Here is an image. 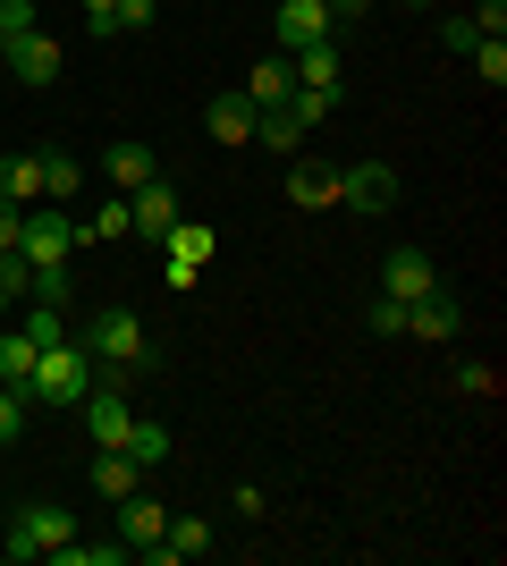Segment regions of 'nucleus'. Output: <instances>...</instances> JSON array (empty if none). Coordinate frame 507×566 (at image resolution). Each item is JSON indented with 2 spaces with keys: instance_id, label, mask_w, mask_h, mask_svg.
I'll use <instances>...</instances> for the list:
<instances>
[{
  "instance_id": "1",
  "label": "nucleus",
  "mask_w": 507,
  "mask_h": 566,
  "mask_svg": "<svg viewBox=\"0 0 507 566\" xmlns=\"http://www.w3.org/2000/svg\"><path fill=\"white\" fill-rule=\"evenodd\" d=\"M85 380H94V355H85V338H51L43 355H34V380H25V406H76L85 398Z\"/></svg>"
},
{
  "instance_id": "2",
  "label": "nucleus",
  "mask_w": 507,
  "mask_h": 566,
  "mask_svg": "<svg viewBox=\"0 0 507 566\" xmlns=\"http://www.w3.org/2000/svg\"><path fill=\"white\" fill-rule=\"evenodd\" d=\"M68 542H76V507H60V499H25L9 516V558H60Z\"/></svg>"
},
{
  "instance_id": "3",
  "label": "nucleus",
  "mask_w": 507,
  "mask_h": 566,
  "mask_svg": "<svg viewBox=\"0 0 507 566\" xmlns=\"http://www.w3.org/2000/svg\"><path fill=\"white\" fill-rule=\"evenodd\" d=\"M18 254L34 262V271H68V254H76V220L60 212V203H25V220H18Z\"/></svg>"
},
{
  "instance_id": "4",
  "label": "nucleus",
  "mask_w": 507,
  "mask_h": 566,
  "mask_svg": "<svg viewBox=\"0 0 507 566\" xmlns=\"http://www.w3.org/2000/svg\"><path fill=\"white\" fill-rule=\"evenodd\" d=\"M85 355H94V364H145L152 373V338L127 305H102L94 322H85Z\"/></svg>"
},
{
  "instance_id": "5",
  "label": "nucleus",
  "mask_w": 507,
  "mask_h": 566,
  "mask_svg": "<svg viewBox=\"0 0 507 566\" xmlns=\"http://www.w3.org/2000/svg\"><path fill=\"white\" fill-rule=\"evenodd\" d=\"M338 203H347V212H398V169L389 161H347L338 169Z\"/></svg>"
},
{
  "instance_id": "6",
  "label": "nucleus",
  "mask_w": 507,
  "mask_h": 566,
  "mask_svg": "<svg viewBox=\"0 0 507 566\" xmlns=\"http://www.w3.org/2000/svg\"><path fill=\"white\" fill-rule=\"evenodd\" d=\"M110 507H119V542L136 549V558L169 566V558H161V533H169V507H161V499H145V491H127V499H110Z\"/></svg>"
},
{
  "instance_id": "7",
  "label": "nucleus",
  "mask_w": 507,
  "mask_h": 566,
  "mask_svg": "<svg viewBox=\"0 0 507 566\" xmlns=\"http://www.w3.org/2000/svg\"><path fill=\"white\" fill-rule=\"evenodd\" d=\"M178 187H169V178H145V187H127V229L145 237V245H161L169 229H178Z\"/></svg>"
},
{
  "instance_id": "8",
  "label": "nucleus",
  "mask_w": 507,
  "mask_h": 566,
  "mask_svg": "<svg viewBox=\"0 0 507 566\" xmlns=\"http://www.w3.org/2000/svg\"><path fill=\"white\" fill-rule=\"evenodd\" d=\"M161 254H169V271H161V280H169V287H194V280H203V262L220 254V237L203 229V220H178V229L161 237Z\"/></svg>"
},
{
  "instance_id": "9",
  "label": "nucleus",
  "mask_w": 507,
  "mask_h": 566,
  "mask_svg": "<svg viewBox=\"0 0 507 566\" xmlns=\"http://www.w3.org/2000/svg\"><path fill=\"white\" fill-rule=\"evenodd\" d=\"M457 331H465V305L448 296V287H432V296H414V305H406V338H423V347H448Z\"/></svg>"
},
{
  "instance_id": "10",
  "label": "nucleus",
  "mask_w": 507,
  "mask_h": 566,
  "mask_svg": "<svg viewBox=\"0 0 507 566\" xmlns=\"http://www.w3.org/2000/svg\"><path fill=\"white\" fill-rule=\"evenodd\" d=\"M432 287H440V271H432V254H423V245H398V254L381 262V296H398V305L432 296Z\"/></svg>"
},
{
  "instance_id": "11",
  "label": "nucleus",
  "mask_w": 507,
  "mask_h": 566,
  "mask_svg": "<svg viewBox=\"0 0 507 566\" xmlns=\"http://www.w3.org/2000/svg\"><path fill=\"white\" fill-rule=\"evenodd\" d=\"M0 60H9V76H18V85H51V76H60V34H43V25H34V34H18Z\"/></svg>"
},
{
  "instance_id": "12",
  "label": "nucleus",
  "mask_w": 507,
  "mask_h": 566,
  "mask_svg": "<svg viewBox=\"0 0 507 566\" xmlns=\"http://www.w3.org/2000/svg\"><path fill=\"white\" fill-rule=\"evenodd\" d=\"M245 102H254V111H279V102L296 94V69H288V51H271V60H254V69H245V85H237Z\"/></svg>"
},
{
  "instance_id": "13",
  "label": "nucleus",
  "mask_w": 507,
  "mask_h": 566,
  "mask_svg": "<svg viewBox=\"0 0 507 566\" xmlns=\"http://www.w3.org/2000/svg\"><path fill=\"white\" fill-rule=\"evenodd\" d=\"M288 69H296V85H314V94H338V69H347V51H338V34H321V43L296 51Z\"/></svg>"
},
{
  "instance_id": "14",
  "label": "nucleus",
  "mask_w": 507,
  "mask_h": 566,
  "mask_svg": "<svg viewBox=\"0 0 507 566\" xmlns=\"http://www.w3.org/2000/svg\"><path fill=\"white\" fill-rule=\"evenodd\" d=\"M102 178H110V187H145V178H161V169H152V144H136V136H119L110 144V153H102Z\"/></svg>"
},
{
  "instance_id": "15",
  "label": "nucleus",
  "mask_w": 507,
  "mask_h": 566,
  "mask_svg": "<svg viewBox=\"0 0 507 566\" xmlns=\"http://www.w3.org/2000/svg\"><path fill=\"white\" fill-rule=\"evenodd\" d=\"M330 34V18H321V0H279V51H305V43H321Z\"/></svg>"
},
{
  "instance_id": "16",
  "label": "nucleus",
  "mask_w": 507,
  "mask_h": 566,
  "mask_svg": "<svg viewBox=\"0 0 507 566\" xmlns=\"http://www.w3.org/2000/svg\"><path fill=\"white\" fill-rule=\"evenodd\" d=\"M288 203H296V212H330V203H338V169L296 161V169H288Z\"/></svg>"
},
{
  "instance_id": "17",
  "label": "nucleus",
  "mask_w": 507,
  "mask_h": 566,
  "mask_svg": "<svg viewBox=\"0 0 507 566\" xmlns=\"http://www.w3.org/2000/svg\"><path fill=\"white\" fill-rule=\"evenodd\" d=\"M254 118H263V111H254V102H245V94H212V111H203V127H212L220 144H254Z\"/></svg>"
},
{
  "instance_id": "18",
  "label": "nucleus",
  "mask_w": 507,
  "mask_h": 566,
  "mask_svg": "<svg viewBox=\"0 0 507 566\" xmlns=\"http://www.w3.org/2000/svg\"><path fill=\"white\" fill-rule=\"evenodd\" d=\"M94 491L102 499H127V491H145V465L127 449H94Z\"/></svg>"
},
{
  "instance_id": "19",
  "label": "nucleus",
  "mask_w": 507,
  "mask_h": 566,
  "mask_svg": "<svg viewBox=\"0 0 507 566\" xmlns=\"http://www.w3.org/2000/svg\"><path fill=\"white\" fill-rule=\"evenodd\" d=\"M0 195L9 203H43V153H0Z\"/></svg>"
},
{
  "instance_id": "20",
  "label": "nucleus",
  "mask_w": 507,
  "mask_h": 566,
  "mask_svg": "<svg viewBox=\"0 0 507 566\" xmlns=\"http://www.w3.org/2000/svg\"><path fill=\"white\" fill-rule=\"evenodd\" d=\"M34 355H43V347H34V338H25V331H9V322H0V380H9L18 398H25V380H34Z\"/></svg>"
},
{
  "instance_id": "21",
  "label": "nucleus",
  "mask_w": 507,
  "mask_h": 566,
  "mask_svg": "<svg viewBox=\"0 0 507 566\" xmlns=\"http://www.w3.org/2000/svg\"><path fill=\"white\" fill-rule=\"evenodd\" d=\"M85 195V161L76 153H43V203H76Z\"/></svg>"
},
{
  "instance_id": "22",
  "label": "nucleus",
  "mask_w": 507,
  "mask_h": 566,
  "mask_svg": "<svg viewBox=\"0 0 507 566\" xmlns=\"http://www.w3.org/2000/svg\"><path fill=\"white\" fill-rule=\"evenodd\" d=\"M203 549H212V524H203V516H169L161 558H203Z\"/></svg>"
},
{
  "instance_id": "23",
  "label": "nucleus",
  "mask_w": 507,
  "mask_h": 566,
  "mask_svg": "<svg viewBox=\"0 0 507 566\" xmlns=\"http://www.w3.org/2000/svg\"><path fill=\"white\" fill-rule=\"evenodd\" d=\"M279 111H288V127H296V136H314L321 118H330V111H338V94H314V85H296V94H288V102H279Z\"/></svg>"
},
{
  "instance_id": "24",
  "label": "nucleus",
  "mask_w": 507,
  "mask_h": 566,
  "mask_svg": "<svg viewBox=\"0 0 507 566\" xmlns=\"http://www.w3.org/2000/svg\"><path fill=\"white\" fill-rule=\"evenodd\" d=\"M110 237H136V229H127V195H119V203H102L94 220H76V245H110Z\"/></svg>"
},
{
  "instance_id": "25",
  "label": "nucleus",
  "mask_w": 507,
  "mask_h": 566,
  "mask_svg": "<svg viewBox=\"0 0 507 566\" xmlns=\"http://www.w3.org/2000/svg\"><path fill=\"white\" fill-rule=\"evenodd\" d=\"M127 457H136V465H169V431L161 423H145V415H136V423H127Z\"/></svg>"
},
{
  "instance_id": "26",
  "label": "nucleus",
  "mask_w": 507,
  "mask_h": 566,
  "mask_svg": "<svg viewBox=\"0 0 507 566\" xmlns=\"http://www.w3.org/2000/svg\"><path fill=\"white\" fill-rule=\"evenodd\" d=\"M34 25H43V18H34V0H0V51L18 43V34H34Z\"/></svg>"
},
{
  "instance_id": "27",
  "label": "nucleus",
  "mask_w": 507,
  "mask_h": 566,
  "mask_svg": "<svg viewBox=\"0 0 507 566\" xmlns=\"http://www.w3.org/2000/svg\"><path fill=\"white\" fill-rule=\"evenodd\" d=\"M18 331L34 338V347H51V338H68V322H60V305H34V313L18 322Z\"/></svg>"
},
{
  "instance_id": "28",
  "label": "nucleus",
  "mask_w": 507,
  "mask_h": 566,
  "mask_svg": "<svg viewBox=\"0 0 507 566\" xmlns=\"http://www.w3.org/2000/svg\"><path fill=\"white\" fill-rule=\"evenodd\" d=\"M474 69H483V85L499 94V85H507V43H490V34H483V43H474Z\"/></svg>"
},
{
  "instance_id": "29",
  "label": "nucleus",
  "mask_w": 507,
  "mask_h": 566,
  "mask_svg": "<svg viewBox=\"0 0 507 566\" xmlns=\"http://www.w3.org/2000/svg\"><path fill=\"white\" fill-rule=\"evenodd\" d=\"M363 322H372L381 338H406V305H398V296H372V313H363Z\"/></svg>"
},
{
  "instance_id": "30",
  "label": "nucleus",
  "mask_w": 507,
  "mask_h": 566,
  "mask_svg": "<svg viewBox=\"0 0 507 566\" xmlns=\"http://www.w3.org/2000/svg\"><path fill=\"white\" fill-rule=\"evenodd\" d=\"M18 431H25V398H18V389H9V380H0V449H9Z\"/></svg>"
},
{
  "instance_id": "31",
  "label": "nucleus",
  "mask_w": 507,
  "mask_h": 566,
  "mask_svg": "<svg viewBox=\"0 0 507 566\" xmlns=\"http://www.w3.org/2000/svg\"><path fill=\"white\" fill-rule=\"evenodd\" d=\"M457 389L465 398H499V373H490V364H457Z\"/></svg>"
},
{
  "instance_id": "32",
  "label": "nucleus",
  "mask_w": 507,
  "mask_h": 566,
  "mask_svg": "<svg viewBox=\"0 0 507 566\" xmlns=\"http://www.w3.org/2000/svg\"><path fill=\"white\" fill-rule=\"evenodd\" d=\"M474 34H490V43H507V0H474Z\"/></svg>"
},
{
  "instance_id": "33",
  "label": "nucleus",
  "mask_w": 507,
  "mask_h": 566,
  "mask_svg": "<svg viewBox=\"0 0 507 566\" xmlns=\"http://www.w3.org/2000/svg\"><path fill=\"white\" fill-rule=\"evenodd\" d=\"M110 25H119V34H152V0H119Z\"/></svg>"
},
{
  "instance_id": "34",
  "label": "nucleus",
  "mask_w": 507,
  "mask_h": 566,
  "mask_svg": "<svg viewBox=\"0 0 507 566\" xmlns=\"http://www.w3.org/2000/svg\"><path fill=\"white\" fill-rule=\"evenodd\" d=\"M68 271H34V305H68Z\"/></svg>"
},
{
  "instance_id": "35",
  "label": "nucleus",
  "mask_w": 507,
  "mask_h": 566,
  "mask_svg": "<svg viewBox=\"0 0 507 566\" xmlns=\"http://www.w3.org/2000/svg\"><path fill=\"white\" fill-rule=\"evenodd\" d=\"M18 220H25V203H9V195H0V254H18Z\"/></svg>"
},
{
  "instance_id": "36",
  "label": "nucleus",
  "mask_w": 507,
  "mask_h": 566,
  "mask_svg": "<svg viewBox=\"0 0 507 566\" xmlns=\"http://www.w3.org/2000/svg\"><path fill=\"white\" fill-rule=\"evenodd\" d=\"M363 9H372V0H321V18H330V34H338V25H356Z\"/></svg>"
},
{
  "instance_id": "37",
  "label": "nucleus",
  "mask_w": 507,
  "mask_h": 566,
  "mask_svg": "<svg viewBox=\"0 0 507 566\" xmlns=\"http://www.w3.org/2000/svg\"><path fill=\"white\" fill-rule=\"evenodd\" d=\"M440 43H448V51H474L483 34H474V18H448V25H440Z\"/></svg>"
},
{
  "instance_id": "38",
  "label": "nucleus",
  "mask_w": 507,
  "mask_h": 566,
  "mask_svg": "<svg viewBox=\"0 0 507 566\" xmlns=\"http://www.w3.org/2000/svg\"><path fill=\"white\" fill-rule=\"evenodd\" d=\"M110 9H119V0H85V18H110Z\"/></svg>"
},
{
  "instance_id": "39",
  "label": "nucleus",
  "mask_w": 507,
  "mask_h": 566,
  "mask_svg": "<svg viewBox=\"0 0 507 566\" xmlns=\"http://www.w3.org/2000/svg\"><path fill=\"white\" fill-rule=\"evenodd\" d=\"M406 9H432V0H406Z\"/></svg>"
},
{
  "instance_id": "40",
  "label": "nucleus",
  "mask_w": 507,
  "mask_h": 566,
  "mask_svg": "<svg viewBox=\"0 0 507 566\" xmlns=\"http://www.w3.org/2000/svg\"><path fill=\"white\" fill-rule=\"evenodd\" d=\"M0 322H9V296H0Z\"/></svg>"
}]
</instances>
